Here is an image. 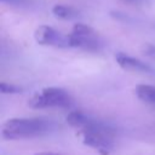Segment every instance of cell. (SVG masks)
<instances>
[{
	"label": "cell",
	"instance_id": "cell-3",
	"mask_svg": "<svg viewBox=\"0 0 155 155\" xmlns=\"http://www.w3.org/2000/svg\"><path fill=\"white\" fill-rule=\"evenodd\" d=\"M69 39L71 47L81 48L90 52H98L104 46V42L97 34V31L84 23L74 24L69 34Z\"/></svg>",
	"mask_w": 155,
	"mask_h": 155
},
{
	"label": "cell",
	"instance_id": "cell-9",
	"mask_svg": "<svg viewBox=\"0 0 155 155\" xmlns=\"http://www.w3.org/2000/svg\"><path fill=\"white\" fill-rule=\"evenodd\" d=\"M136 94L142 102L155 107V86L140 84L136 87Z\"/></svg>",
	"mask_w": 155,
	"mask_h": 155
},
{
	"label": "cell",
	"instance_id": "cell-12",
	"mask_svg": "<svg viewBox=\"0 0 155 155\" xmlns=\"http://www.w3.org/2000/svg\"><path fill=\"white\" fill-rule=\"evenodd\" d=\"M125 2H128V4H134V5H139V4H143L147 0H122Z\"/></svg>",
	"mask_w": 155,
	"mask_h": 155
},
{
	"label": "cell",
	"instance_id": "cell-4",
	"mask_svg": "<svg viewBox=\"0 0 155 155\" xmlns=\"http://www.w3.org/2000/svg\"><path fill=\"white\" fill-rule=\"evenodd\" d=\"M67 122L78 128L79 131H98V132H107L115 134V128L111 125H108L107 122L90 116L82 111H71L67 116Z\"/></svg>",
	"mask_w": 155,
	"mask_h": 155
},
{
	"label": "cell",
	"instance_id": "cell-7",
	"mask_svg": "<svg viewBox=\"0 0 155 155\" xmlns=\"http://www.w3.org/2000/svg\"><path fill=\"white\" fill-rule=\"evenodd\" d=\"M115 61L125 70L137 71V73H142V74H155V69L151 65H149L148 63H145L138 58H134L127 53L117 52L115 54Z\"/></svg>",
	"mask_w": 155,
	"mask_h": 155
},
{
	"label": "cell",
	"instance_id": "cell-6",
	"mask_svg": "<svg viewBox=\"0 0 155 155\" xmlns=\"http://www.w3.org/2000/svg\"><path fill=\"white\" fill-rule=\"evenodd\" d=\"M84 144L93 148L102 155H108L114 148L115 134L98 131H79Z\"/></svg>",
	"mask_w": 155,
	"mask_h": 155
},
{
	"label": "cell",
	"instance_id": "cell-1",
	"mask_svg": "<svg viewBox=\"0 0 155 155\" xmlns=\"http://www.w3.org/2000/svg\"><path fill=\"white\" fill-rule=\"evenodd\" d=\"M57 128L58 124L47 119H11L4 124L1 134L5 139H23L41 137L54 132Z\"/></svg>",
	"mask_w": 155,
	"mask_h": 155
},
{
	"label": "cell",
	"instance_id": "cell-11",
	"mask_svg": "<svg viewBox=\"0 0 155 155\" xmlns=\"http://www.w3.org/2000/svg\"><path fill=\"white\" fill-rule=\"evenodd\" d=\"M143 52H144V54H147V56H149L151 58H155V46L154 45L147 44L143 47Z\"/></svg>",
	"mask_w": 155,
	"mask_h": 155
},
{
	"label": "cell",
	"instance_id": "cell-5",
	"mask_svg": "<svg viewBox=\"0 0 155 155\" xmlns=\"http://www.w3.org/2000/svg\"><path fill=\"white\" fill-rule=\"evenodd\" d=\"M34 39L39 45L67 48L70 46L69 34H63L50 25H40L34 31Z\"/></svg>",
	"mask_w": 155,
	"mask_h": 155
},
{
	"label": "cell",
	"instance_id": "cell-8",
	"mask_svg": "<svg viewBox=\"0 0 155 155\" xmlns=\"http://www.w3.org/2000/svg\"><path fill=\"white\" fill-rule=\"evenodd\" d=\"M52 15L56 18L63 19V21H74L80 18V12L74 8L73 6H68V5H62V4H57L52 7Z\"/></svg>",
	"mask_w": 155,
	"mask_h": 155
},
{
	"label": "cell",
	"instance_id": "cell-2",
	"mask_svg": "<svg viewBox=\"0 0 155 155\" xmlns=\"http://www.w3.org/2000/svg\"><path fill=\"white\" fill-rule=\"evenodd\" d=\"M28 104L33 109L46 108H70L75 104L73 96L61 87H46L35 93Z\"/></svg>",
	"mask_w": 155,
	"mask_h": 155
},
{
	"label": "cell",
	"instance_id": "cell-13",
	"mask_svg": "<svg viewBox=\"0 0 155 155\" xmlns=\"http://www.w3.org/2000/svg\"><path fill=\"white\" fill-rule=\"evenodd\" d=\"M35 155H59V154L52 153V151H41V153H36Z\"/></svg>",
	"mask_w": 155,
	"mask_h": 155
},
{
	"label": "cell",
	"instance_id": "cell-10",
	"mask_svg": "<svg viewBox=\"0 0 155 155\" xmlns=\"http://www.w3.org/2000/svg\"><path fill=\"white\" fill-rule=\"evenodd\" d=\"M0 91L2 93H22L23 92V88L18 85H15V84H8V82H1L0 84Z\"/></svg>",
	"mask_w": 155,
	"mask_h": 155
}]
</instances>
